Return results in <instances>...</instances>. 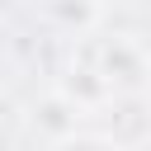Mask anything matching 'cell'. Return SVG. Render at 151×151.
<instances>
[{
    "label": "cell",
    "instance_id": "1",
    "mask_svg": "<svg viewBox=\"0 0 151 151\" xmlns=\"http://www.w3.org/2000/svg\"><path fill=\"white\" fill-rule=\"evenodd\" d=\"M28 123L42 132V137H52V142H61V137H71L76 132V123H80V109L57 90V94H47V99H38L33 104V113H28Z\"/></svg>",
    "mask_w": 151,
    "mask_h": 151
},
{
    "label": "cell",
    "instance_id": "2",
    "mask_svg": "<svg viewBox=\"0 0 151 151\" xmlns=\"http://www.w3.org/2000/svg\"><path fill=\"white\" fill-rule=\"evenodd\" d=\"M109 85H118V80H127V85H137L142 80V71H146V57H142V47L132 42V38H113L109 47H104V66H94Z\"/></svg>",
    "mask_w": 151,
    "mask_h": 151
},
{
    "label": "cell",
    "instance_id": "3",
    "mask_svg": "<svg viewBox=\"0 0 151 151\" xmlns=\"http://www.w3.org/2000/svg\"><path fill=\"white\" fill-rule=\"evenodd\" d=\"M57 151H109V146H104V142H94V137H76V132H71V137H61V142H57Z\"/></svg>",
    "mask_w": 151,
    "mask_h": 151
},
{
    "label": "cell",
    "instance_id": "4",
    "mask_svg": "<svg viewBox=\"0 0 151 151\" xmlns=\"http://www.w3.org/2000/svg\"><path fill=\"white\" fill-rule=\"evenodd\" d=\"M90 5H123V0H90Z\"/></svg>",
    "mask_w": 151,
    "mask_h": 151
}]
</instances>
